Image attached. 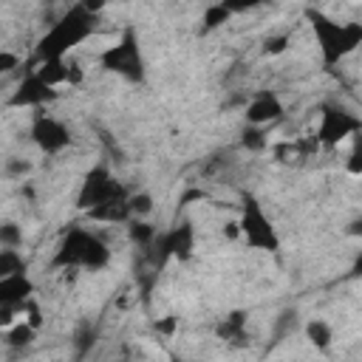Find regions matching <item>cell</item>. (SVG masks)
Wrapping results in <instances>:
<instances>
[{
	"mask_svg": "<svg viewBox=\"0 0 362 362\" xmlns=\"http://www.w3.org/2000/svg\"><path fill=\"white\" fill-rule=\"evenodd\" d=\"M96 20H99V14L88 11L79 0L74 6H68L51 23V28L37 40L31 65L45 62V59H65V54H71L76 45H82L96 31Z\"/></svg>",
	"mask_w": 362,
	"mask_h": 362,
	"instance_id": "cell-1",
	"label": "cell"
},
{
	"mask_svg": "<svg viewBox=\"0 0 362 362\" xmlns=\"http://www.w3.org/2000/svg\"><path fill=\"white\" fill-rule=\"evenodd\" d=\"M110 263V246L90 229L85 226H68L54 249L51 257V269H88V272H99Z\"/></svg>",
	"mask_w": 362,
	"mask_h": 362,
	"instance_id": "cell-2",
	"label": "cell"
},
{
	"mask_svg": "<svg viewBox=\"0 0 362 362\" xmlns=\"http://www.w3.org/2000/svg\"><path fill=\"white\" fill-rule=\"evenodd\" d=\"M305 20L320 45V57L328 68L339 65L345 57H351L356 48H362V23H356V20L339 23L320 8H305Z\"/></svg>",
	"mask_w": 362,
	"mask_h": 362,
	"instance_id": "cell-3",
	"label": "cell"
},
{
	"mask_svg": "<svg viewBox=\"0 0 362 362\" xmlns=\"http://www.w3.org/2000/svg\"><path fill=\"white\" fill-rule=\"evenodd\" d=\"M238 235L246 240L249 249L272 252V255L280 249V235H277L269 212L263 209V204L257 201V195L249 192V189L240 192V204H238Z\"/></svg>",
	"mask_w": 362,
	"mask_h": 362,
	"instance_id": "cell-4",
	"label": "cell"
},
{
	"mask_svg": "<svg viewBox=\"0 0 362 362\" xmlns=\"http://www.w3.org/2000/svg\"><path fill=\"white\" fill-rule=\"evenodd\" d=\"M99 65L107 74H116V76H122V79H127L133 85H144V79H147V62H144V54H141L139 31L133 25H124L122 37L99 54Z\"/></svg>",
	"mask_w": 362,
	"mask_h": 362,
	"instance_id": "cell-5",
	"label": "cell"
},
{
	"mask_svg": "<svg viewBox=\"0 0 362 362\" xmlns=\"http://www.w3.org/2000/svg\"><path fill=\"white\" fill-rule=\"evenodd\" d=\"M359 130H362V116H356L345 105H339V102H322L320 105V122L314 130L317 144L337 147L339 141L354 139Z\"/></svg>",
	"mask_w": 362,
	"mask_h": 362,
	"instance_id": "cell-6",
	"label": "cell"
},
{
	"mask_svg": "<svg viewBox=\"0 0 362 362\" xmlns=\"http://www.w3.org/2000/svg\"><path fill=\"white\" fill-rule=\"evenodd\" d=\"M124 195H130V189L107 170V164H93V167L85 173L82 184H79L76 206H79L82 212H88V209H93V206H99V204H107V201L124 198Z\"/></svg>",
	"mask_w": 362,
	"mask_h": 362,
	"instance_id": "cell-7",
	"label": "cell"
},
{
	"mask_svg": "<svg viewBox=\"0 0 362 362\" xmlns=\"http://www.w3.org/2000/svg\"><path fill=\"white\" fill-rule=\"evenodd\" d=\"M192 249H195V229H192V221H178L173 223L170 229L158 232L156 243H153V263L156 269H161L167 260H189L192 257Z\"/></svg>",
	"mask_w": 362,
	"mask_h": 362,
	"instance_id": "cell-8",
	"label": "cell"
},
{
	"mask_svg": "<svg viewBox=\"0 0 362 362\" xmlns=\"http://www.w3.org/2000/svg\"><path fill=\"white\" fill-rule=\"evenodd\" d=\"M57 96H59L57 85L45 82L34 68H28L25 76L20 79V85L8 93L6 105L8 107H45V105L57 102Z\"/></svg>",
	"mask_w": 362,
	"mask_h": 362,
	"instance_id": "cell-9",
	"label": "cell"
},
{
	"mask_svg": "<svg viewBox=\"0 0 362 362\" xmlns=\"http://www.w3.org/2000/svg\"><path fill=\"white\" fill-rule=\"evenodd\" d=\"M31 141L37 144L40 153L45 156H59L65 147H71V130L51 113H37L31 119V130H28Z\"/></svg>",
	"mask_w": 362,
	"mask_h": 362,
	"instance_id": "cell-10",
	"label": "cell"
},
{
	"mask_svg": "<svg viewBox=\"0 0 362 362\" xmlns=\"http://www.w3.org/2000/svg\"><path fill=\"white\" fill-rule=\"evenodd\" d=\"M283 102L274 90H257L249 102H246V124H257V127H266V124H274L277 119H283Z\"/></svg>",
	"mask_w": 362,
	"mask_h": 362,
	"instance_id": "cell-11",
	"label": "cell"
},
{
	"mask_svg": "<svg viewBox=\"0 0 362 362\" xmlns=\"http://www.w3.org/2000/svg\"><path fill=\"white\" fill-rule=\"evenodd\" d=\"M31 297H34V283H31L28 272H14V274L0 277V305L20 308Z\"/></svg>",
	"mask_w": 362,
	"mask_h": 362,
	"instance_id": "cell-12",
	"label": "cell"
},
{
	"mask_svg": "<svg viewBox=\"0 0 362 362\" xmlns=\"http://www.w3.org/2000/svg\"><path fill=\"white\" fill-rule=\"evenodd\" d=\"M88 218H90V221H99V223H127V221L133 218L130 195L113 198V201H107V204H99V206L88 209Z\"/></svg>",
	"mask_w": 362,
	"mask_h": 362,
	"instance_id": "cell-13",
	"label": "cell"
},
{
	"mask_svg": "<svg viewBox=\"0 0 362 362\" xmlns=\"http://www.w3.org/2000/svg\"><path fill=\"white\" fill-rule=\"evenodd\" d=\"M215 331H218V339L243 345V342H246V311H232L229 317H223V320L218 322Z\"/></svg>",
	"mask_w": 362,
	"mask_h": 362,
	"instance_id": "cell-14",
	"label": "cell"
},
{
	"mask_svg": "<svg viewBox=\"0 0 362 362\" xmlns=\"http://www.w3.org/2000/svg\"><path fill=\"white\" fill-rule=\"evenodd\" d=\"M127 235H130V240L136 246H141L144 252H150L153 243H156V238H158V229L153 223H147L144 218H130L127 221Z\"/></svg>",
	"mask_w": 362,
	"mask_h": 362,
	"instance_id": "cell-15",
	"label": "cell"
},
{
	"mask_svg": "<svg viewBox=\"0 0 362 362\" xmlns=\"http://www.w3.org/2000/svg\"><path fill=\"white\" fill-rule=\"evenodd\" d=\"M305 339L317 348V351H328L331 348V339H334V331L325 320H308L305 322Z\"/></svg>",
	"mask_w": 362,
	"mask_h": 362,
	"instance_id": "cell-16",
	"label": "cell"
},
{
	"mask_svg": "<svg viewBox=\"0 0 362 362\" xmlns=\"http://www.w3.org/2000/svg\"><path fill=\"white\" fill-rule=\"evenodd\" d=\"M235 14L218 0V3H209L206 8H204V17H201V28L204 31H215V28H221V25H226L229 20H232Z\"/></svg>",
	"mask_w": 362,
	"mask_h": 362,
	"instance_id": "cell-17",
	"label": "cell"
},
{
	"mask_svg": "<svg viewBox=\"0 0 362 362\" xmlns=\"http://www.w3.org/2000/svg\"><path fill=\"white\" fill-rule=\"evenodd\" d=\"M34 337H37V328H34L28 320H20V322H14V325L6 328V345H11V348L28 345Z\"/></svg>",
	"mask_w": 362,
	"mask_h": 362,
	"instance_id": "cell-18",
	"label": "cell"
},
{
	"mask_svg": "<svg viewBox=\"0 0 362 362\" xmlns=\"http://www.w3.org/2000/svg\"><path fill=\"white\" fill-rule=\"evenodd\" d=\"M240 144H243L249 153H260V150H266L269 136H266L263 127H257V124H246V127L240 130Z\"/></svg>",
	"mask_w": 362,
	"mask_h": 362,
	"instance_id": "cell-19",
	"label": "cell"
},
{
	"mask_svg": "<svg viewBox=\"0 0 362 362\" xmlns=\"http://www.w3.org/2000/svg\"><path fill=\"white\" fill-rule=\"evenodd\" d=\"M14 272H25V260L14 246H3L0 249V277L14 274Z\"/></svg>",
	"mask_w": 362,
	"mask_h": 362,
	"instance_id": "cell-20",
	"label": "cell"
},
{
	"mask_svg": "<svg viewBox=\"0 0 362 362\" xmlns=\"http://www.w3.org/2000/svg\"><path fill=\"white\" fill-rule=\"evenodd\" d=\"M345 170L351 175H362V130L354 136V144H351V153L345 158Z\"/></svg>",
	"mask_w": 362,
	"mask_h": 362,
	"instance_id": "cell-21",
	"label": "cell"
},
{
	"mask_svg": "<svg viewBox=\"0 0 362 362\" xmlns=\"http://www.w3.org/2000/svg\"><path fill=\"white\" fill-rule=\"evenodd\" d=\"M130 209H133V218H144L153 212V198L150 192H130Z\"/></svg>",
	"mask_w": 362,
	"mask_h": 362,
	"instance_id": "cell-22",
	"label": "cell"
},
{
	"mask_svg": "<svg viewBox=\"0 0 362 362\" xmlns=\"http://www.w3.org/2000/svg\"><path fill=\"white\" fill-rule=\"evenodd\" d=\"M0 246H14V249H20L23 246V232H20V226L17 223H3L0 226Z\"/></svg>",
	"mask_w": 362,
	"mask_h": 362,
	"instance_id": "cell-23",
	"label": "cell"
},
{
	"mask_svg": "<svg viewBox=\"0 0 362 362\" xmlns=\"http://www.w3.org/2000/svg\"><path fill=\"white\" fill-rule=\"evenodd\" d=\"M286 48H288V34H274V37H266V42H263L266 57H280V54H286Z\"/></svg>",
	"mask_w": 362,
	"mask_h": 362,
	"instance_id": "cell-24",
	"label": "cell"
},
{
	"mask_svg": "<svg viewBox=\"0 0 362 362\" xmlns=\"http://www.w3.org/2000/svg\"><path fill=\"white\" fill-rule=\"evenodd\" d=\"M232 14H243V11H252V8H260V6H266V3H272V0H221Z\"/></svg>",
	"mask_w": 362,
	"mask_h": 362,
	"instance_id": "cell-25",
	"label": "cell"
},
{
	"mask_svg": "<svg viewBox=\"0 0 362 362\" xmlns=\"http://www.w3.org/2000/svg\"><path fill=\"white\" fill-rule=\"evenodd\" d=\"M17 65H20V57H17V54H11V51H0V71H3V74L14 71Z\"/></svg>",
	"mask_w": 362,
	"mask_h": 362,
	"instance_id": "cell-26",
	"label": "cell"
},
{
	"mask_svg": "<svg viewBox=\"0 0 362 362\" xmlns=\"http://www.w3.org/2000/svg\"><path fill=\"white\" fill-rule=\"evenodd\" d=\"M88 11H93V14H102L105 11V6H107V0H79Z\"/></svg>",
	"mask_w": 362,
	"mask_h": 362,
	"instance_id": "cell-27",
	"label": "cell"
},
{
	"mask_svg": "<svg viewBox=\"0 0 362 362\" xmlns=\"http://www.w3.org/2000/svg\"><path fill=\"white\" fill-rule=\"evenodd\" d=\"M351 277H362V249L356 252V257L351 263Z\"/></svg>",
	"mask_w": 362,
	"mask_h": 362,
	"instance_id": "cell-28",
	"label": "cell"
},
{
	"mask_svg": "<svg viewBox=\"0 0 362 362\" xmlns=\"http://www.w3.org/2000/svg\"><path fill=\"white\" fill-rule=\"evenodd\" d=\"M348 235H354V238H362V218H354V221L348 223Z\"/></svg>",
	"mask_w": 362,
	"mask_h": 362,
	"instance_id": "cell-29",
	"label": "cell"
},
{
	"mask_svg": "<svg viewBox=\"0 0 362 362\" xmlns=\"http://www.w3.org/2000/svg\"><path fill=\"white\" fill-rule=\"evenodd\" d=\"M156 328H158V331H164V334H170V331L175 328V320H173V317H167V320H164V322H158Z\"/></svg>",
	"mask_w": 362,
	"mask_h": 362,
	"instance_id": "cell-30",
	"label": "cell"
}]
</instances>
